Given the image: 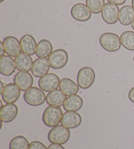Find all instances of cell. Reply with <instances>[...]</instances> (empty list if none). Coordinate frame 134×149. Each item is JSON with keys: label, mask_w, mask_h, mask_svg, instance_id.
<instances>
[{"label": "cell", "mask_w": 134, "mask_h": 149, "mask_svg": "<svg viewBox=\"0 0 134 149\" xmlns=\"http://www.w3.org/2000/svg\"><path fill=\"white\" fill-rule=\"evenodd\" d=\"M24 100L29 105L37 107L43 104L46 100V95L41 88L31 87L24 94Z\"/></svg>", "instance_id": "obj_4"}, {"label": "cell", "mask_w": 134, "mask_h": 149, "mask_svg": "<svg viewBox=\"0 0 134 149\" xmlns=\"http://www.w3.org/2000/svg\"><path fill=\"white\" fill-rule=\"evenodd\" d=\"M119 8L117 5L107 2L104 5L101 10V17L105 23L114 24L119 20Z\"/></svg>", "instance_id": "obj_7"}, {"label": "cell", "mask_w": 134, "mask_h": 149, "mask_svg": "<svg viewBox=\"0 0 134 149\" xmlns=\"http://www.w3.org/2000/svg\"><path fill=\"white\" fill-rule=\"evenodd\" d=\"M95 78V72L92 68L90 67L82 68L77 73V84L80 88L88 89L92 86Z\"/></svg>", "instance_id": "obj_5"}, {"label": "cell", "mask_w": 134, "mask_h": 149, "mask_svg": "<svg viewBox=\"0 0 134 149\" xmlns=\"http://www.w3.org/2000/svg\"><path fill=\"white\" fill-rule=\"evenodd\" d=\"M5 53L11 57H17L21 52L20 42L14 36H7L3 40Z\"/></svg>", "instance_id": "obj_10"}, {"label": "cell", "mask_w": 134, "mask_h": 149, "mask_svg": "<svg viewBox=\"0 0 134 149\" xmlns=\"http://www.w3.org/2000/svg\"><path fill=\"white\" fill-rule=\"evenodd\" d=\"M16 68L19 71H25L28 72L31 70L33 66V60L30 56L25 54V53H20L15 59Z\"/></svg>", "instance_id": "obj_17"}, {"label": "cell", "mask_w": 134, "mask_h": 149, "mask_svg": "<svg viewBox=\"0 0 134 149\" xmlns=\"http://www.w3.org/2000/svg\"><path fill=\"white\" fill-rule=\"evenodd\" d=\"M128 98H129L131 102L134 103V87L131 88V90L129 91V93H128Z\"/></svg>", "instance_id": "obj_29"}, {"label": "cell", "mask_w": 134, "mask_h": 149, "mask_svg": "<svg viewBox=\"0 0 134 149\" xmlns=\"http://www.w3.org/2000/svg\"><path fill=\"white\" fill-rule=\"evenodd\" d=\"M83 105V100L78 95H72L66 100L64 103V109L66 112H77L80 110Z\"/></svg>", "instance_id": "obj_20"}, {"label": "cell", "mask_w": 134, "mask_h": 149, "mask_svg": "<svg viewBox=\"0 0 134 149\" xmlns=\"http://www.w3.org/2000/svg\"><path fill=\"white\" fill-rule=\"evenodd\" d=\"M50 67L49 60L46 58H38L34 62L31 73L34 77L41 78L49 72Z\"/></svg>", "instance_id": "obj_14"}, {"label": "cell", "mask_w": 134, "mask_h": 149, "mask_svg": "<svg viewBox=\"0 0 134 149\" xmlns=\"http://www.w3.org/2000/svg\"><path fill=\"white\" fill-rule=\"evenodd\" d=\"M18 111L17 106L13 104V103L3 105L1 107V110H0L1 120L5 122V123L12 122L17 117Z\"/></svg>", "instance_id": "obj_15"}, {"label": "cell", "mask_w": 134, "mask_h": 149, "mask_svg": "<svg viewBox=\"0 0 134 149\" xmlns=\"http://www.w3.org/2000/svg\"><path fill=\"white\" fill-rule=\"evenodd\" d=\"M28 149H48V148L41 142L35 141L29 143Z\"/></svg>", "instance_id": "obj_27"}, {"label": "cell", "mask_w": 134, "mask_h": 149, "mask_svg": "<svg viewBox=\"0 0 134 149\" xmlns=\"http://www.w3.org/2000/svg\"><path fill=\"white\" fill-rule=\"evenodd\" d=\"M71 15L75 20L79 22H87L91 18L92 12L87 5L79 3L72 7Z\"/></svg>", "instance_id": "obj_9"}, {"label": "cell", "mask_w": 134, "mask_h": 149, "mask_svg": "<svg viewBox=\"0 0 134 149\" xmlns=\"http://www.w3.org/2000/svg\"><path fill=\"white\" fill-rule=\"evenodd\" d=\"M53 50L52 45L49 40L42 39L37 45L36 54L39 58H46L49 56Z\"/></svg>", "instance_id": "obj_23"}, {"label": "cell", "mask_w": 134, "mask_h": 149, "mask_svg": "<svg viewBox=\"0 0 134 149\" xmlns=\"http://www.w3.org/2000/svg\"><path fill=\"white\" fill-rule=\"evenodd\" d=\"M59 87H60V90L68 96L77 94L80 88L78 84H77L71 79L68 78H64L61 79Z\"/></svg>", "instance_id": "obj_22"}, {"label": "cell", "mask_w": 134, "mask_h": 149, "mask_svg": "<svg viewBox=\"0 0 134 149\" xmlns=\"http://www.w3.org/2000/svg\"><path fill=\"white\" fill-rule=\"evenodd\" d=\"M68 59V52L61 49L54 50L48 58L50 68L54 70H60L65 67Z\"/></svg>", "instance_id": "obj_6"}, {"label": "cell", "mask_w": 134, "mask_h": 149, "mask_svg": "<svg viewBox=\"0 0 134 149\" xmlns=\"http://www.w3.org/2000/svg\"><path fill=\"white\" fill-rule=\"evenodd\" d=\"M67 99L66 95L61 90L56 89L49 92L46 96L47 103L49 106L61 107Z\"/></svg>", "instance_id": "obj_18"}, {"label": "cell", "mask_w": 134, "mask_h": 149, "mask_svg": "<svg viewBox=\"0 0 134 149\" xmlns=\"http://www.w3.org/2000/svg\"><path fill=\"white\" fill-rule=\"evenodd\" d=\"M120 41L126 49L131 51L134 50V31H126L120 35Z\"/></svg>", "instance_id": "obj_24"}, {"label": "cell", "mask_w": 134, "mask_h": 149, "mask_svg": "<svg viewBox=\"0 0 134 149\" xmlns=\"http://www.w3.org/2000/svg\"><path fill=\"white\" fill-rule=\"evenodd\" d=\"M20 42L23 53L29 56L34 55L36 53L37 45L33 36L26 34L21 37Z\"/></svg>", "instance_id": "obj_16"}, {"label": "cell", "mask_w": 134, "mask_h": 149, "mask_svg": "<svg viewBox=\"0 0 134 149\" xmlns=\"http://www.w3.org/2000/svg\"><path fill=\"white\" fill-rule=\"evenodd\" d=\"M60 78L54 73H47L39 79L38 85L44 92H52L58 88L60 85Z\"/></svg>", "instance_id": "obj_8"}, {"label": "cell", "mask_w": 134, "mask_h": 149, "mask_svg": "<svg viewBox=\"0 0 134 149\" xmlns=\"http://www.w3.org/2000/svg\"><path fill=\"white\" fill-rule=\"evenodd\" d=\"M70 137V131L63 125L53 127L48 133V139L51 143L64 145L68 141Z\"/></svg>", "instance_id": "obj_1"}, {"label": "cell", "mask_w": 134, "mask_h": 149, "mask_svg": "<svg viewBox=\"0 0 134 149\" xmlns=\"http://www.w3.org/2000/svg\"><path fill=\"white\" fill-rule=\"evenodd\" d=\"M132 7L133 8V9H134V0H132Z\"/></svg>", "instance_id": "obj_34"}, {"label": "cell", "mask_w": 134, "mask_h": 149, "mask_svg": "<svg viewBox=\"0 0 134 149\" xmlns=\"http://www.w3.org/2000/svg\"><path fill=\"white\" fill-rule=\"evenodd\" d=\"M0 84H1V89H0V94H2L3 92L4 88H5V86L3 83L2 81H0Z\"/></svg>", "instance_id": "obj_32"}, {"label": "cell", "mask_w": 134, "mask_h": 149, "mask_svg": "<svg viewBox=\"0 0 134 149\" xmlns=\"http://www.w3.org/2000/svg\"><path fill=\"white\" fill-rule=\"evenodd\" d=\"M99 42L101 47L107 52H117L121 47V41L119 36L113 33H105L100 37Z\"/></svg>", "instance_id": "obj_3"}, {"label": "cell", "mask_w": 134, "mask_h": 149, "mask_svg": "<svg viewBox=\"0 0 134 149\" xmlns=\"http://www.w3.org/2000/svg\"><path fill=\"white\" fill-rule=\"evenodd\" d=\"M16 69L15 62L11 56L5 55L0 58V73L3 75L10 76L15 73Z\"/></svg>", "instance_id": "obj_19"}, {"label": "cell", "mask_w": 134, "mask_h": 149, "mask_svg": "<svg viewBox=\"0 0 134 149\" xmlns=\"http://www.w3.org/2000/svg\"><path fill=\"white\" fill-rule=\"evenodd\" d=\"M133 62H134V56H133Z\"/></svg>", "instance_id": "obj_36"}, {"label": "cell", "mask_w": 134, "mask_h": 149, "mask_svg": "<svg viewBox=\"0 0 134 149\" xmlns=\"http://www.w3.org/2000/svg\"><path fill=\"white\" fill-rule=\"evenodd\" d=\"M134 19V9L130 5H124L119 11V21L122 26H129Z\"/></svg>", "instance_id": "obj_21"}, {"label": "cell", "mask_w": 134, "mask_h": 149, "mask_svg": "<svg viewBox=\"0 0 134 149\" xmlns=\"http://www.w3.org/2000/svg\"><path fill=\"white\" fill-rule=\"evenodd\" d=\"M82 122L81 116L75 112H66L61 117V124L68 129H74L79 127Z\"/></svg>", "instance_id": "obj_13"}, {"label": "cell", "mask_w": 134, "mask_h": 149, "mask_svg": "<svg viewBox=\"0 0 134 149\" xmlns=\"http://www.w3.org/2000/svg\"><path fill=\"white\" fill-rule=\"evenodd\" d=\"M3 1H4V0H0V2H3Z\"/></svg>", "instance_id": "obj_35"}, {"label": "cell", "mask_w": 134, "mask_h": 149, "mask_svg": "<svg viewBox=\"0 0 134 149\" xmlns=\"http://www.w3.org/2000/svg\"><path fill=\"white\" fill-rule=\"evenodd\" d=\"M105 4V0H86V5L94 14L101 13Z\"/></svg>", "instance_id": "obj_26"}, {"label": "cell", "mask_w": 134, "mask_h": 149, "mask_svg": "<svg viewBox=\"0 0 134 149\" xmlns=\"http://www.w3.org/2000/svg\"><path fill=\"white\" fill-rule=\"evenodd\" d=\"M62 115V111L60 107L49 106L45 109L43 114V122L47 127H55L61 122Z\"/></svg>", "instance_id": "obj_2"}, {"label": "cell", "mask_w": 134, "mask_h": 149, "mask_svg": "<svg viewBox=\"0 0 134 149\" xmlns=\"http://www.w3.org/2000/svg\"><path fill=\"white\" fill-rule=\"evenodd\" d=\"M0 50H1V51H0V56H1V57L3 56L5 52V50L3 45L2 42H0Z\"/></svg>", "instance_id": "obj_31"}, {"label": "cell", "mask_w": 134, "mask_h": 149, "mask_svg": "<svg viewBox=\"0 0 134 149\" xmlns=\"http://www.w3.org/2000/svg\"><path fill=\"white\" fill-rule=\"evenodd\" d=\"M126 0H107V1L112 3H114L117 5H123L126 2Z\"/></svg>", "instance_id": "obj_30"}, {"label": "cell", "mask_w": 134, "mask_h": 149, "mask_svg": "<svg viewBox=\"0 0 134 149\" xmlns=\"http://www.w3.org/2000/svg\"><path fill=\"white\" fill-rule=\"evenodd\" d=\"M132 28H133V30H134V19H133V22H132Z\"/></svg>", "instance_id": "obj_33"}, {"label": "cell", "mask_w": 134, "mask_h": 149, "mask_svg": "<svg viewBox=\"0 0 134 149\" xmlns=\"http://www.w3.org/2000/svg\"><path fill=\"white\" fill-rule=\"evenodd\" d=\"M20 95V90L15 83H9L5 86L1 94L2 99L7 104L14 103Z\"/></svg>", "instance_id": "obj_12"}, {"label": "cell", "mask_w": 134, "mask_h": 149, "mask_svg": "<svg viewBox=\"0 0 134 149\" xmlns=\"http://www.w3.org/2000/svg\"><path fill=\"white\" fill-rule=\"evenodd\" d=\"M48 149H66L61 145L59 144H54V143H52L48 147Z\"/></svg>", "instance_id": "obj_28"}, {"label": "cell", "mask_w": 134, "mask_h": 149, "mask_svg": "<svg viewBox=\"0 0 134 149\" xmlns=\"http://www.w3.org/2000/svg\"><path fill=\"white\" fill-rule=\"evenodd\" d=\"M29 143L25 137L18 135L13 137L9 143V149H28Z\"/></svg>", "instance_id": "obj_25"}, {"label": "cell", "mask_w": 134, "mask_h": 149, "mask_svg": "<svg viewBox=\"0 0 134 149\" xmlns=\"http://www.w3.org/2000/svg\"><path fill=\"white\" fill-rule=\"evenodd\" d=\"M14 83L19 88L21 91L26 92L27 90L32 87L34 84V79L31 74L25 71H19L14 77Z\"/></svg>", "instance_id": "obj_11"}]
</instances>
